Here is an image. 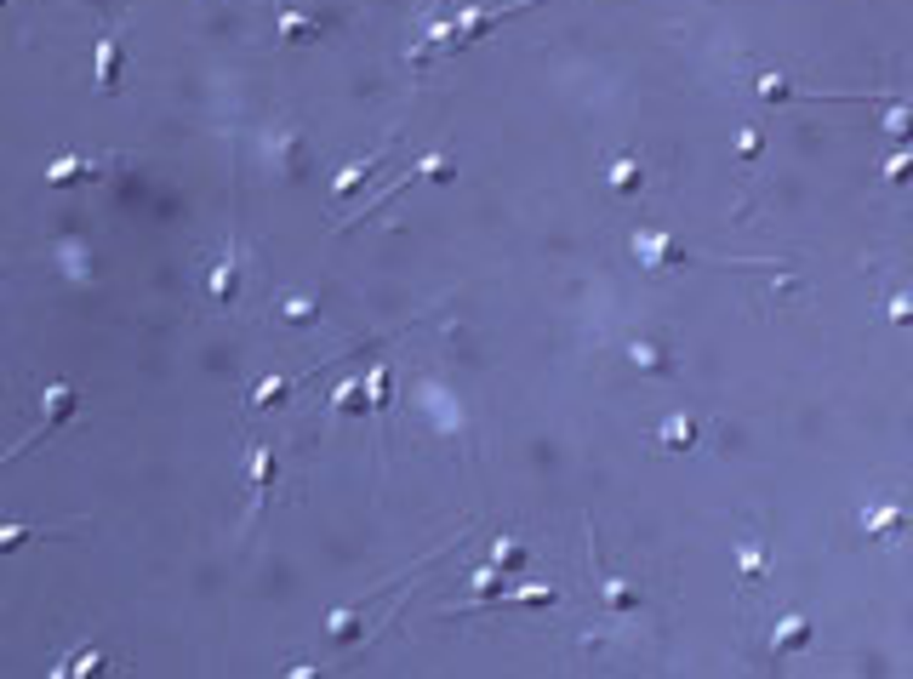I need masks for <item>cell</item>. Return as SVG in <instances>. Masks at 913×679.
Returning a JSON list of instances; mask_svg holds the SVG:
<instances>
[{
    "label": "cell",
    "instance_id": "6da1fadb",
    "mask_svg": "<svg viewBox=\"0 0 913 679\" xmlns=\"http://www.w3.org/2000/svg\"><path fill=\"white\" fill-rule=\"evenodd\" d=\"M634 258H640L645 274H668V269H679V263H691L685 246H674L663 228H640V235H634Z\"/></svg>",
    "mask_w": 913,
    "mask_h": 679
},
{
    "label": "cell",
    "instance_id": "7a4b0ae2",
    "mask_svg": "<svg viewBox=\"0 0 913 679\" xmlns=\"http://www.w3.org/2000/svg\"><path fill=\"white\" fill-rule=\"evenodd\" d=\"M246 480H251V514L269 502L274 480H280V457H274V445H251L246 451Z\"/></svg>",
    "mask_w": 913,
    "mask_h": 679
},
{
    "label": "cell",
    "instance_id": "3957f363",
    "mask_svg": "<svg viewBox=\"0 0 913 679\" xmlns=\"http://www.w3.org/2000/svg\"><path fill=\"white\" fill-rule=\"evenodd\" d=\"M908 520H913V514H908L902 502H867V508H862V532L874 537V542H897V537L908 532Z\"/></svg>",
    "mask_w": 913,
    "mask_h": 679
},
{
    "label": "cell",
    "instance_id": "277c9868",
    "mask_svg": "<svg viewBox=\"0 0 913 679\" xmlns=\"http://www.w3.org/2000/svg\"><path fill=\"white\" fill-rule=\"evenodd\" d=\"M235 291H240V251L228 246L218 263H211V274H206V297H211V309H228L235 303Z\"/></svg>",
    "mask_w": 913,
    "mask_h": 679
},
{
    "label": "cell",
    "instance_id": "5b68a950",
    "mask_svg": "<svg viewBox=\"0 0 913 679\" xmlns=\"http://www.w3.org/2000/svg\"><path fill=\"white\" fill-rule=\"evenodd\" d=\"M389 148H394V137H383V148H371L366 160H354V166H343V172H337V183H331V200H337V206H343V200H354L360 188H366V177L377 172V166H383V155H389Z\"/></svg>",
    "mask_w": 913,
    "mask_h": 679
},
{
    "label": "cell",
    "instance_id": "8992f818",
    "mask_svg": "<svg viewBox=\"0 0 913 679\" xmlns=\"http://www.w3.org/2000/svg\"><path fill=\"white\" fill-rule=\"evenodd\" d=\"M326 411H331L337 422H349V417H366V411H371V394H366V377H343V383L331 389V400H326Z\"/></svg>",
    "mask_w": 913,
    "mask_h": 679
},
{
    "label": "cell",
    "instance_id": "52a82bcc",
    "mask_svg": "<svg viewBox=\"0 0 913 679\" xmlns=\"http://www.w3.org/2000/svg\"><path fill=\"white\" fill-rule=\"evenodd\" d=\"M92 80H97V92H115L120 86V35L115 29L92 46Z\"/></svg>",
    "mask_w": 913,
    "mask_h": 679
},
{
    "label": "cell",
    "instance_id": "ba28073f",
    "mask_svg": "<svg viewBox=\"0 0 913 679\" xmlns=\"http://www.w3.org/2000/svg\"><path fill=\"white\" fill-rule=\"evenodd\" d=\"M75 406H80V400H75V389H69V383L40 389V417H46V422H40V434H46V429H63V422L75 417Z\"/></svg>",
    "mask_w": 913,
    "mask_h": 679
},
{
    "label": "cell",
    "instance_id": "9c48e42d",
    "mask_svg": "<svg viewBox=\"0 0 913 679\" xmlns=\"http://www.w3.org/2000/svg\"><path fill=\"white\" fill-rule=\"evenodd\" d=\"M326 640H331V645L366 640V611H360V605H337L331 617H326Z\"/></svg>",
    "mask_w": 913,
    "mask_h": 679
},
{
    "label": "cell",
    "instance_id": "30bf717a",
    "mask_svg": "<svg viewBox=\"0 0 913 679\" xmlns=\"http://www.w3.org/2000/svg\"><path fill=\"white\" fill-rule=\"evenodd\" d=\"M97 172H103L97 160H86V155H63V160H52V166H46V183H52V188H75V183L97 177Z\"/></svg>",
    "mask_w": 913,
    "mask_h": 679
},
{
    "label": "cell",
    "instance_id": "8fae6325",
    "mask_svg": "<svg viewBox=\"0 0 913 679\" xmlns=\"http://www.w3.org/2000/svg\"><path fill=\"white\" fill-rule=\"evenodd\" d=\"M291 389H297V377H263V383L251 389V400H246V406L263 417V411H274V406H286V400H291Z\"/></svg>",
    "mask_w": 913,
    "mask_h": 679
},
{
    "label": "cell",
    "instance_id": "7c38bea8",
    "mask_svg": "<svg viewBox=\"0 0 913 679\" xmlns=\"http://www.w3.org/2000/svg\"><path fill=\"white\" fill-rule=\"evenodd\" d=\"M771 645L776 651H805V645H811V617H799V611H794V617H782L771 628Z\"/></svg>",
    "mask_w": 913,
    "mask_h": 679
},
{
    "label": "cell",
    "instance_id": "4fadbf2b",
    "mask_svg": "<svg viewBox=\"0 0 913 679\" xmlns=\"http://www.w3.org/2000/svg\"><path fill=\"white\" fill-rule=\"evenodd\" d=\"M640 600H645L640 583H628V577H605V583H600V605H605V611H634Z\"/></svg>",
    "mask_w": 913,
    "mask_h": 679
},
{
    "label": "cell",
    "instance_id": "5bb4252c",
    "mask_svg": "<svg viewBox=\"0 0 913 679\" xmlns=\"http://www.w3.org/2000/svg\"><path fill=\"white\" fill-rule=\"evenodd\" d=\"M656 445H663V451H691V445H696V417H685V411L668 417L663 434H656Z\"/></svg>",
    "mask_w": 913,
    "mask_h": 679
},
{
    "label": "cell",
    "instance_id": "9a60e30c",
    "mask_svg": "<svg viewBox=\"0 0 913 679\" xmlns=\"http://www.w3.org/2000/svg\"><path fill=\"white\" fill-rule=\"evenodd\" d=\"M605 183H611V195H640V183H645V166L634 160V155H623V160L605 172Z\"/></svg>",
    "mask_w": 913,
    "mask_h": 679
},
{
    "label": "cell",
    "instance_id": "2e32d148",
    "mask_svg": "<svg viewBox=\"0 0 913 679\" xmlns=\"http://www.w3.org/2000/svg\"><path fill=\"white\" fill-rule=\"evenodd\" d=\"M736 571H742V583H766V577H771L766 548H759V542H742V548H736Z\"/></svg>",
    "mask_w": 913,
    "mask_h": 679
},
{
    "label": "cell",
    "instance_id": "e0dca14e",
    "mask_svg": "<svg viewBox=\"0 0 913 679\" xmlns=\"http://www.w3.org/2000/svg\"><path fill=\"white\" fill-rule=\"evenodd\" d=\"M469 588H474V605H497L502 600V565H480Z\"/></svg>",
    "mask_w": 913,
    "mask_h": 679
},
{
    "label": "cell",
    "instance_id": "ac0fdd59",
    "mask_svg": "<svg viewBox=\"0 0 913 679\" xmlns=\"http://www.w3.org/2000/svg\"><path fill=\"white\" fill-rule=\"evenodd\" d=\"M274 314H280L286 326H314V320H320V303H314V297H280V309H274Z\"/></svg>",
    "mask_w": 913,
    "mask_h": 679
},
{
    "label": "cell",
    "instance_id": "d6986e66",
    "mask_svg": "<svg viewBox=\"0 0 913 679\" xmlns=\"http://www.w3.org/2000/svg\"><path fill=\"white\" fill-rule=\"evenodd\" d=\"M628 360H634L640 371H651V377H668V354L656 349V343H640V337H634V343H628Z\"/></svg>",
    "mask_w": 913,
    "mask_h": 679
},
{
    "label": "cell",
    "instance_id": "ffe728a7",
    "mask_svg": "<svg viewBox=\"0 0 913 679\" xmlns=\"http://www.w3.org/2000/svg\"><path fill=\"white\" fill-rule=\"evenodd\" d=\"M885 137H897V143H913V109L908 103H885Z\"/></svg>",
    "mask_w": 913,
    "mask_h": 679
},
{
    "label": "cell",
    "instance_id": "44dd1931",
    "mask_svg": "<svg viewBox=\"0 0 913 679\" xmlns=\"http://www.w3.org/2000/svg\"><path fill=\"white\" fill-rule=\"evenodd\" d=\"M411 177H422V183H451V177H457V166H451V155H429V160H417V166H411Z\"/></svg>",
    "mask_w": 913,
    "mask_h": 679
},
{
    "label": "cell",
    "instance_id": "7402d4cb",
    "mask_svg": "<svg viewBox=\"0 0 913 679\" xmlns=\"http://www.w3.org/2000/svg\"><path fill=\"white\" fill-rule=\"evenodd\" d=\"M554 600H560V588H548V583H531V588L502 593V605H554Z\"/></svg>",
    "mask_w": 913,
    "mask_h": 679
},
{
    "label": "cell",
    "instance_id": "603a6c76",
    "mask_svg": "<svg viewBox=\"0 0 913 679\" xmlns=\"http://www.w3.org/2000/svg\"><path fill=\"white\" fill-rule=\"evenodd\" d=\"M366 394H371V411L383 417L389 411V366H366Z\"/></svg>",
    "mask_w": 913,
    "mask_h": 679
},
{
    "label": "cell",
    "instance_id": "cb8c5ba5",
    "mask_svg": "<svg viewBox=\"0 0 913 679\" xmlns=\"http://www.w3.org/2000/svg\"><path fill=\"white\" fill-rule=\"evenodd\" d=\"M492 565H502V571L525 565V542H514V537H497V542H492Z\"/></svg>",
    "mask_w": 913,
    "mask_h": 679
},
{
    "label": "cell",
    "instance_id": "d4e9b609",
    "mask_svg": "<svg viewBox=\"0 0 913 679\" xmlns=\"http://www.w3.org/2000/svg\"><path fill=\"white\" fill-rule=\"evenodd\" d=\"M97 668H103V651H80L75 663L57 668V679H80V674H97Z\"/></svg>",
    "mask_w": 913,
    "mask_h": 679
},
{
    "label": "cell",
    "instance_id": "484cf974",
    "mask_svg": "<svg viewBox=\"0 0 913 679\" xmlns=\"http://www.w3.org/2000/svg\"><path fill=\"white\" fill-rule=\"evenodd\" d=\"M759 97H766V103H788V97H794V86H788L782 75H759Z\"/></svg>",
    "mask_w": 913,
    "mask_h": 679
},
{
    "label": "cell",
    "instance_id": "4316f807",
    "mask_svg": "<svg viewBox=\"0 0 913 679\" xmlns=\"http://www.w3.org/2000/svg\"><path fill=\"white\" fill-rule=\"evenodd\" d=\"M885 314H890V326H913V291H897L885 303Z\"/></svg>",
    "mask_w": 913,
    "mask_h": 679
},
{
    "label": "cell",
    "instance_id": "83f0119b",
    "mask_svg": "<svg viewBox=\"0 0 913 679\" xmlns=\"http://www.w3.org/2000/svg\"><path fill=\"white\" fill-rule=\"evenodd\" d=\"M890 188H902L908 177H913V155H897V160H885V172H879Z\"/></svg>",
    "mask_w": 913,
    "mask_h": 679
},
{
    "label": "cell",
    "instance_id": "f1b7e54d",
    "mask_svg": "<svg viewBox=\"0 0 913 679\" xmlns=\"http://www.w3.org/2000/svg\"><path fill=\"white\" fill-rule=\"evenodd\" d=\"M274 148H280L286 172H297V166H303V148H297V132H286V137H274Z\"/></svg>",
    "mask_w": 913,
    "mask_h": 679
},
{
    "label": "cell",
    "instance_id": "f546056e",
    "mask_svg": "<svg viewBox=\"0 0 913 679\" xmlns=\"http://www.w3.org/2000/svg\"><path fill=\"white\" fill-rule=\"evenodd\" d=\"M759 148H766V143H759V132H754V126H748V132H736V155H742V160H754Z\"/></svg>",
    "mask_w": 913,
    "mask_h": 679
}]
</instances>
